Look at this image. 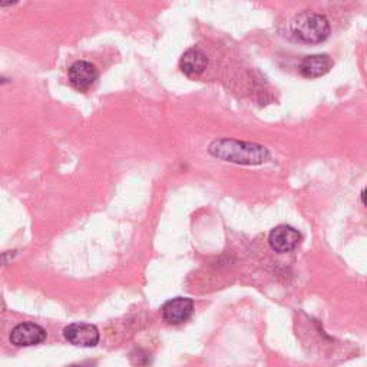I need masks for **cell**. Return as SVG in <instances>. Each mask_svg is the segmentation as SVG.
<instances>
[{
    "label": "cell",
    "instance_id": "obj_10",
    "mask_svg": "<svg viewBox=\"0 0 367 367\" xmlns=\"http://www.w3.org/2000/svg\"><path fill=\"white\" fill-rule=\"evenodd\" d=\"M66 367H92L90 363H82V364H71V366H66Z\"/></svg>",
    "mask_w": 367,
    "mask_h": 367
},
{
    "label": "cell",
    "instance_id": "obj_1",
    "mask_svg": "<svg viewBox=\"0 0 367 367\" xmlns=\"http://www.w3.org/2000/svg\"><path fill=\"white\" fill-rule=\"evenodd\" d=\"M208 151L215 158L243 165H260L270 158L265 147L236 140H218L210 145Z\"/></svg>",
    "mask_w": 367,
    "mask_h": 367
},
{
    "label": "cell",
    "instance_id": "obj_6",
    "mask_svg": "<svg viewBox=\"0 0 367 367\" xmlns=\"http://www.w3.org/2000/svg\"><path fill=\"white\" fill-rule=\"evenodd\" d=\"M68 73H69L71 85L80 92L89 89L98 79V69L86 61L75 62L69 68Z\"/></svg>",
    "mask_w": 367,
    "mask_h": 367
},
{
    "label": "cell",
    "instance_id": "obj_5",
    "mask_svg": "<svg viewBox=\"0 0 367 367\" xmlns=\"http://www.w3.org/2000/svg\"><path fill=\"white\" fill-rule=\"evenodd\" d=\"M194 311V303L187 297H175L162 307V317L168 325H181L187 321Z\"/></svg>",
    "mask_w": 367,
    "mask_h": 367
},
{
    "label": "cell",
    "instance_id": "obj_3",
    "mask_svg": "<svg viewBox=\"0 0 367 367\" xmlns=\"http://www.w3.org/2000/svg\"><path fill=\"white\" fill-rule=\"evenodd\" d=\"M300 241H301L300 233L290 225L275 227L268 237V243L271 248L275 253H280V254L293 251L294 248H297Z\"/></svg>",
    "mask_w": 367,
    "mask_h": 367
},
{
    "label": "cell",
    "instance_id": "obj_8",
    "mask_svg": "<svg viewBox=\"0 0 367 367\" xmlns=\"http://www.w3.org/2000/svg\"><path fill=\"white\" fill-rule=\"evenodd\" d=\"M333 68V61L329 55L306 56L300 64V72L306 78H320Z\"/></svg>",
    "mask_w": 367,
    "mask_h": 367
},
{
    "label": "cell",
    "instance_id": "obj_2",
    "mask_svg": "<svg viewBox=\"0 0 367 367\" xmlns=\"http://www.w3.org/2000/svg\"><path fill=\"white\" fill-rule=\"evenodd\" d=\"M291 32L300 42L320 43L329 37L330 23L325 16L313 12H303L294 18Z\"/></svg>",
    "mask_w": 367,
    "mask_h": 367
},
{
    "label": "cell",
    "instance_id": "obj_7",
    "mask_svg": "<svg viewBox=\"0 0 367 367\" xmlns=\"http://www.w3.org/2000/svg\"><path fill=\"white\" fill-rule=\"evenodd\" d=\"M46 339V332L35 323H22L18 325L11 333L12 344L18 347L36 346L43 343Z\"/></svg>",
    "mask_w": 367,
    "mask_h": 367
},
{
    "label": "cell",
    "instance_id": "obj_11",
    "mask_svg": "<svg viewBox=\"0 0 367 367\" xmlns=\"http://www.w3.org/2000/svg\"><path fill=\"white\" fill-rule=\"evenodd\" d=\"M6 80L5 79H2V78H0V85H2V83H5Z\"/></svg>",
    "mask_w": 367,
    "mask_h": 367
},
{
    "label": "cell",
    "instance_id": "obj_9",
    "mask_svg": "<svg viewBox=\"0 0 367 367\" xmlns=\"http://www.w3.org/2000/svg\"><path fill=\"white\" fill-rule=\"evenodd\" d=\"M207 56L198 51V49H190L186 54L182 55L181 61H179V68L182 71V73H186L187 76H195L200 75L201 72H204V69L207 68Z\"/></svg>",
    "mask_w": 367,
    "mask_h": 367
},
{
    "label": "cell",
    "instance_id": "obj_4",
    "mask_svg": "<svg viewBox=\"0 0 367 367\" xmlns=\"http://www.w3.org/2000/svg\"><path fill=\"white\" fill-rule=\"evenodd\" d=\"M65 339L79 347H94L100 342V330L88 323H73L65 327L64 330Z\"/></svg>",
    "mask_w": 367,
    "mask_h": 367
}]
</instances>
